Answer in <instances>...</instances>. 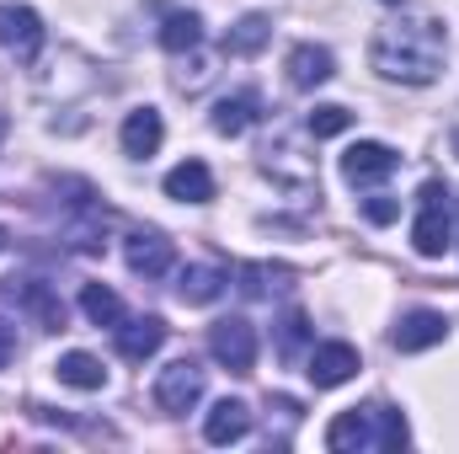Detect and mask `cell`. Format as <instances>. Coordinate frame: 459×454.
Here are the masks:
<instances>
[{"mask_svg":"<svg viewBox=\"0 0 459 454\" xmlns=\"http://www.w3.org/2000/svg\"><path fill=\"white\" fill-rule=\"evenodd\" d=\"M273 38V16H262V11H251V16H240L235 27L225 32V54H235V59H246V54H256L262 43Z\"/></svg>","mask_w":459,"mask_h":454,"instance_id":"cell-21","label":"cell"},{"mask_svg":"<svg viewBox=\"0 0 459 454\" xmlns=\"http://www.w3.org/2000/svg\"><path fill=\"white\" fill-rule=\"evenodd\" d=\"M305 374H310L316 390H337V385H347V380L358 374V347H352V342H326V347H316L310 363H305Z\"/></svg>","mask_w":459,"mask_h":454,"instance_id":"cell-7","label":"cell"},{"mask_svg":"<svg viewBox=\"0 0 459 454\" xmlns=\"http://www.w3.org/2000/svg\"><path fill=\"white\" fill-rule=\"evenodd\" d=\"M5 240H11V235H5V225H0V251H5Z\"/></svg>","mask_w":459,"mask_h":454,"instance_id":"cell-29","label":"cell"},{"mask_svg":"<svg viewBox=\"0 0 459 454\" xmlns=\"http://www.w3.org/2000/svg\"><path fill=\"white\" fill-rule=\"evenodd\" d=\"M417 204H422V214H417V225H411V246H417L422 257H444V251H449V188L433 177V182H422Z\"/></svg>","mask_w":459,"mask_h":454,"instance_id":"cell-2","label":"cell"},{"mask_svg":"<svg viewBox=\"0 0 459 454\" xmlns=\"http://www.w3.org/2000/svg\"><path fill=\"white\" fill-rule=\"evenodd\" d=\"M395 166H401V155H395L390 144H374V139L352 144V150L342 155V177L352 182V188H363V182H385Z\"/></svg>","mask_w":459,"mask_h":454,"instance_id":"cell-8","label":"cell"},{"mask_svg":"<svg viewBox=\"0 0 459 454\" xmlns=\"http://www.w3.org/2000/svg\"><path fill=\"white\" fill-rule=\"evenodd\" d=\"M160 139H166V123H160L155 108H134V113L123 118V150H128V155L150 161V155L160 150Z\"/></svg>","mask_w":459,"mask_h":454,"instance_id":"cell-15","label":"cell"},{"mask_svg":"<svg viewBox=\"0 0 459 454\" xmlns=\"http://www.w3.org/2000/svg\"><path fill=\"white\" fill-rule=\"evenodd\" d=\"M455 150H459V134H455Z\"/></svg>","mask_w":459,"mask_h":454,"instance_id":"cell-31","label":"cell"},{"mask_svg":"<svg viewBox=\"0 0 459 454\" xmlns=\"http://www.w3.org/2000/svg\"><path fill=\"white\" fill-rule=\"evenodd\" d=\"M363 214H368L374 225H390V220H401V204H395L390 193H374V198L363 204Z\"/></svg>","mask_w":459,"mask_h":454,"instance_id":"cell-27","label":"cell"},{"mask_svg":"<svg viewBox=\"0 0 459 454\" xmlns=\"http://www.w3.org/2000/svg\"><path fill=\"white\" fill-rule=\"evenodd\" d=\"M11 353H16V327H11V321L0 316V369L11 363Z\"/></svg>","mask_w":459,"mask_h":454,"instance_id":"cell-28","label":"cell"},{"mask_svg":"<svg viewBox=\"0 0 459 454\" xmlns=\"http://www.w3.org/2000/svg\"><path fill=\"white\" fill-rule=\"evenodd\" d=\"M374 423H379L374 428V450H406L411 433H406V417L395 406H374Z\"/></svg>","mask_w":459,"mask_h":454,"instance_id":"cell-24","label":"cell"},{"mask_svg":"<svg viewBox=\"0 0 459 454\" xmlns=\"http://www.w3.org/2000/svg\"><path fill=\"white\" fill-rule=\"evenodd\" d=\"M54 374H59V385H70V390H102L108 385V369H102V358H91V353H59V363H54Z\"/></svg>","mask_w":459,"mask_h":454,"instance_id":"cell-18","label":"cell"},{"mask_svg":"<svg viewBox=\"0 0 459 454\" xmlns=\"http://www.w3.org/2000/svg\"><path fill=\"white\" fill-rule=\"evenodd\" d=\"M209 353L225 363L230 374H251V369H256V332H251V321H246V316H225V321H214V332H209Z\"/></svg>","mask_w":459,"mask_h":454,"instance_id":"cell-4","label":"cell"},{"mask_svg":"<svg viewBox=\"0 0 459 454\" xmlns=\"http://www.w3.org/2000/svg\"><path fill=\"white\" fill-rule=\"evenodd\" d=\"M81 310H86L91 327H113V332L123 327V300H117L108 284H86L81 289Z\"/></svg>","mask_w":459,"mask_h":454,"instance_id":"cell-22","label":"cell"},{"mask_svg":"<svg viewBox=\"0 0 459 454\" xmlns=\"http://www.w3.org/2000/svg\"><path fill=\"white\" fill-rule=\"evenodd\" d=\"M444 337H449V321H444L438 310H411V316H401V327L390 332V342H395L401 353H422V347H438Z\"/></svg>","mask_w":459,"mask_h":454,"instance_id":"cell-11","label":"cell"},{"mask_svg":"<svg viewBox=\"0 0 459 454\" xmlns=\"http://www.w3.org/2000/svg\"><path fill=\"white\" fill-rule=\"evenodd\" d=\"M198 401H204V369H198L193 358L166 363L160 380H155V406L171 412V417H182V412H193Z\"/></svg>","mask_w":459,"mask_h":454,"instance_id":"cell-3","label":"cell"},{"mask_svg":"<svg viewBox=\"0 0 459 454\" xmlns=\"http://www.w3.org/2000/svg\"><path fill=\"white\" fill-rule=\"evenodd\" d=\"M0 48H11L22 65L38 59V48H43V22H38L32 5H16V0L0 5Z\"/></svg>","mask_w":459,"mask_h":454,"instance_id":"cell-5","label":"cell"},{"mask_svg":"<svg viewBox=\"0 0 459 454\" xmlns=\"http://www.w3.org/2000/svg\"><path fill=\"white\" fill-rule=\"evenodd\" d=\"M123 257H128V273H139V278L171 273V240L166 235H128Z\"/></svg>","mask_w":459,"mask_h":454,"instance_id":"cell-14","label":"cell"},{"mask_svg":"<svg viewBox=\"0 0 459 454\" xmlns=\"http://www.w3.org/2000/svg\"><path fill=\"white\" fill-rule=\"evenodd\" d=\"M160 342H166V321L160 316H139V321L117 327V353L128 363H144L150 353H160Z\"/></svg>","mask_w":459,"mask_h":454,"instance_id":"cell-16","label":"cell"},{"mask_svg":"<svg viewBox=\"0 0 459 454\" xmlns=\"http://www.w3.org/2000/svg\"><path fill=\"white\" fill-rule=\"evenodd\" d=\"M385 5H401V0H385Z\"/></svg>","mask_w":459,"mask_h":454,"instance_id":"cell-30","label":"cell"},{"mask_svg":"<svg viewBox=\"0 0 459 454\" xmlns=\"http://www.w3.org/2000/svg\"><path fill=\"white\" fill-rule=\"evenodd\" d=\"M305 337H310L305 310H289V316H283V327H278V353H283V358H294V353L305 347Z\"/></svg>","mask_w":459,"mask_h":454,"instance_id":"cell-26","label":"cell"},{"mask_svg":"<svg viewBox=\"0 0 459 454\" xmlns=\"http://www.w3.org/2000/svg\"><path fill=\"white\" fill-rule=\"evenodd\" d=\"M256 118H262V97H256V92H235V97H220V102H214V134L235 139V134H246Z\"/></svg>","mask_w":459,"mask_h":454,"instance_id":"cell-17","label":"cell"},{"mask_svg":"<svg viewBox=\"0 0 459 454\" xmlns=\"http://www.w3.org/2000/svg\"><path fill=\"white\" fill-rule=\"evenodd\" d=\"M326 450H374V406H347L332 417V428H326Z\"/></svg>","mask_w":459,"mask_h":454,"instance_id":"cell-10","label":"cell"},{"mask_svg":"<svg viewBox=\"0 0 459 454\" xmlns=\"http://www.w3.org/2000/svg\"><path fill=\"white\" fill-rule=\"evenodd\" d=\"M225 294V273L220 267H182L177 273V300L182 305H214Z\"/></svg>","mask_w":459,"mask_h":454,"instance_id":"cell-19","label":"cell"},{"mask_svg":"<svg viewBox=\"0 0 459 454\" xmlns=\"http://www.w3.org/2000/svg\"><path fill=\"white\" fill-rule=\"evenodd\" d=\"M5 300H16L22 310H32L43 332H65V305H59V294L43 278H5Z\"/></svg>","mask_w":459,"mask_h":454,"instance_id":"cell-6","label":"cell"},{"mask_svg":"<svg viewBox=\"0 0 459 454\" xmlns=\"http://www.w3.org/2000/svg\"><path fill=\"white\" fill-rule=\"evenodd\" d=\"M235 278H240V294L246 300H267L273 289H289V267H273V262H240L235 267Z\"/></svg>","mask_w":459,"mask_h":454,"instance_id":"cell-20","label":"cell"},{"mask_svg":"<svg viewBox=\"0 0 459 454\" xmlns=\"http://www.w3.org/2000/svg\"><path fill=\"white\" fill-rule=\"evenodd\" d=\"M166 198H177V204H209V198H214V177H209V166H204V161H182V166H171V171H166Z\"/></svg>","mask_w":459,"mask_h":454,"instance_id":"cell-13","label":"cell"},{"mask_svg":"<svg viewBox=\"0 0 459 454\" xmlns=\"http://www.w3.org/2000/svg\"><path fill=\"white\" fill-rule=\"evenodd\" d=\"M444 22L438 16H395L374 32L368 43V65L385 75V81H401V86H433L438 70H444Z\"/></svg>","mask_w":459,"mask_h":454,"instance_id":"cell-1","label":"cell"},{"mask_svg":"<svg viewBox=\"0 0 459 454\" xmlns=\"http://www.w3.org/2000/svg\"><path fill=\"white\" fill-rule=\"evenodd\" d=\"M251 433V406L246 401H214V412L204 417V439L209 444H240Z\"/></svg>","mask_w":459,"mask_h":454,"instance_id":"cell-12","label":"cell"},{"mask_svg":"<svg viewBox=\"0 0 459 454\" xmlns=\"http://www.w3.org/2000/svg\"><path fill=\"white\" fill-rule=\"evenodd\" d=\"M198 38H204V27H198L193 11H171L160 22V48L166 54H187V48H198Z\"/></svg>","mask_w":459,"mask_h":454,"instance_id":"cell-23","label":"cell"},{"mask_svg":"<svg viewBox=\"0 0 459 454\" xmlns=\"http://www.w3.org/2000/svg\"><path fill=\"white\" fill-rule=\"evenodd\" d=\"M305 128H310L316 139H337V134H347V128H352V113H347V108H337V102H326V108H316V113L305 118Z\"/></svg>","mask_w":459,"mask_h":454,"instance_id":"cell-25","label":"cell"},{"mask_svg":"<svg viewBox=\"0 0 459 454\" xmlns=\"http://www.w3.org/2000/svg\"><path fill=\"white\" fill-rule=\"evenodd\" d=\"M332 75H337L332 48H321V43H299V48L289 54V86H294V92H316V86H326Z\"/></svg>","mask_w":459,"mask_h":454,"instance_id":"cell-9","label":"cell"}]
</instances>
